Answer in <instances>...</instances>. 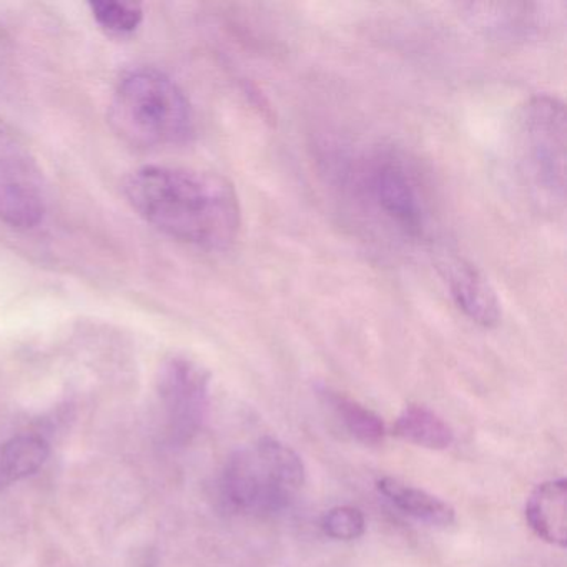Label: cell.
<instances>
[{"label":"cell","mask_w":567,"mask_h":567,"mask_svg":"<svg viewBox=\"0 0 567 567\" xmlns=\"http://www.w3.org/2000/svg\"><path fill=\"white\" fill-rule=\"evenodd\" d=\"M210 374L187 358H172L161 374V398L174 440L190 441L204 424Z\"/></svg>","instance_id":"cell-7"},{"label":"cell","mask_w":567,"mask_h":567,"mask_svg":"<svg viewBox=\"0 0 567 567\" xmlns=\"http://www.w3.org/2000/svg\"><path fill=\"white\" fill-rule=\"evenodd\" d=\"M92 16L102 31L115 38H127L141 28L144 11L138 4L127 2H91Z\"/></svg>","instance_id":"cell-14"},{"label":"cell","mask_w":567,"mask_h":567,"mask_svg":"<svg viewBox=\"0 0 567 567\" xmlns=\"http://www.w3.org/2000/svg\"><path fill=\"white\" fill-rule=\"evenodd\" d=\"M393 434L406 443L434 451L446 450L454 441L450 424L440 414L421 404H410L401 411Z\"/></svg>","instance_id":"cell-11"},{"label":"cell","mask_w":567,"mask_h":567,"mask_svg":"<svg viewBox=\"0 0 567 567\" xmlns=\"http://www.w3.org/2000/svg\"><path fill=\"white\" fill-rule=\"evenodd\" d=\"M451 298L473 323L494 328L501 321V301L487 278L463 258L444 265Z\"/></svg>","instance_id":"cell-8"},{"label":"cell","mask_w":567,"mask_h":567,"mask_svg":"<svg viewBox=\"0 0 567 567\" xmlns=\"http://www.w3.org/2000/svg\"><path fill=\"white\" fill-rule=\"evenodd\" d=\"M378 491L388 497L398 509L408 516L430 524V526L447 527L456 520V511L446 501L420 487L403 483L396 477H383L378 481Z\"/></svg>","instance_id":"cell-10"},{"label":"cell","mask_w":567,"mask_h":567,"mask_svg":"<svg viewBox=\"0 0 567 567\" xmlns=\"http://www.w3.org/2000/svg\"><path fill=\"white\" fill-rule=\"evenodd\" d=\"M360 188L371 207L401 235L423 238L430 204L423 182L410 161L394 151L371 154L360 168Z\"/></svg>","instance_id":"cell-4"},{"label":"cell","mask_w":567,"mask_h":567,"mask_svg":"<svg viewBox=\"0 0 567 567\" xmlns=\"http://www.w3.org/2000/svg\"><path fill=\"white\" fill-rule=\"evenodd\" d=\"M303 483V461L297 451L267 436L228 460L221 491L241 513H278L290 506Z\"/></svg>","instance_id":"cell-3"},{"label":"cell","mask_w":567,"mask_h":567,"mask_svg":"<svg viewBox=\"0 0 567 567\" xmlns=\"http://www.w3.org/2000/svg\"><path fill=\"white\" fill-rule=\"evenodd\" d=\"M331 406L341 417L348 433L364 446H378L386 436L383 420L374 411L340 393H330Z\"/></svg>","instance_id":"cell-13"},{"label":"cell","mask_w":567,"mask_h":567,"mask_svg":"<svg viewBox=\"0 0 567 567\" xmlns=\"http://www.w3.org/2000/svg\"><path fill=\"white\" fill-rule=\"evenodd\" d=\"M124 192L147 224L182 244L221 251L240 235L237 190L215 172L147 165L127 178Z\"/></svg>","instance_id":"cell-1"},{"label":"cell","mask_w":567,"mask_h":567,"mask_svg":"<svg viewBox=\"0 0 567 567\" xmlns=\"http://www.w3.org/2000/svg\"><path fill=\"white\" fill-rule=\"evenodd\" d=\"M526 520L537 537L557 547L567 544V481H546L527 497Z\"/></svg>","instance_id":"cell-9"},{"label":"cell","mask_w":567,"mask_h":567,"mask_svg":"<svg viewBox=\"0 0 567 567\" xmlns=\"http://www.w3.org/2000/svg\"><path fill=\"white\" fill-rule=\"evenodd\" d=\"M51 454L48 441L35 434L12 437L0 446V487L38 473Z\"/></svg>","instance_id":"cell-12"},{"label":"cell","mask_w":567,"mask_h":567,"mask_svg":"<svg viewBox=\"0 0 567 567\" xmlns=\"http://www.w3.org/2000/svg\"><path fill=\"white\" fill-rule=\"evenodd\" d=\"M45 210L41 168L18 138L0 131V221L31 230L44 220Z\"/></svg>","instance_id":"cell-6"},{"label":"cell","mask_w":567,"mask_h":567,"mask_svg":"<svg viewBox=\"0 0 567 567\" xmlns=\"http://www.w3.org/2000/svg\"><path fill=\"white\" fill-rule=\"evenodd\" d=\"M112 127L135 147L181 145L195 134L194 111L185 92L157 69L122 78L111 102Z\"/></svg>","instance_id":"cell-2"},{"label":"cell","mask_w":567,"mask_h":567,"mask_svg":"<svg viewBox=\"0 0 567 567\" xmlns=\"http://www.w3.org/2000/svg\"><path fill=\"white\" fill-rule=\"evenodd\" d=\"M327 536L337 540H354L367 530L363 511L354 506H337L324 514L321 520Z\"/></svg>","instance_id":"cell-15"},{"label":"cell","mask_w":567,"mask_h":567,"mask_svg":"<svg viewBox=\"0 0 567 567\" xmlns=\"http://www.w3.org/2000/svg\"><path fill=\"white\" fill-rule=\"evenodd\" d=\"M520 151L527 174L547 200L566 190V109L553 95H534L520 109Z\"/></svg>","instance_id":"cell-5"}]
</instances>
